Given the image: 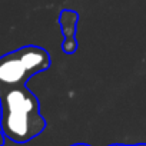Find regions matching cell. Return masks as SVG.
Wrapping results in <instances>:
<instances>
[{
  "mask_svg": "<svg viewBox=\"0 0 146 146\" xmlns=\"http://www.w3.org/2000/svg\"><path fill=\"white\" fill-rule=\"evenodd\" d=\"M78 19L79 15L75 10H62L59 22H60V27L64 36L62 49L64 53L72 54L75 53L78 49V42H76V25H78Z\"/></svg>",
  "mask_w": 146,
  "mask_h": 146,
  "instance_id": "3957f363",
  "label": "cell"
},
{
  "mask_svg": "<svg viewBox=\"0 0 146 146\" xmlns=\"http://www.w3.org/2000/svg\"><path fill=\"white\" fill-rule=\"evenodd\" d=\"M3 142H5V136H3V133H2V130H0V146L3 145Z\"/></svg>",
  "mask_w": 146,
  "mask_h": 146,
  "instance_id": "277c9868",
  "label": "cell"
},
{
  "mask_svg": "<svg viewBox=\"0 0 146 146\" xmlns=\"http://www.w3.org/2000/svg\"><path fill=\"white\" fill-rule=\"evenodd\" d=\"M44 127L39 99L27 86L0 90V130L5 137L25 143L40 135Z\"/></svg>",
  "mask_w": 146,
  "mask_h": 146,
  "instance_id": "6da1fadb",
  "label": "cell"
},
{
  "mask_svg": "<svg viewBox=\"0 0 146 146\" xmlns=\"http://www.w3.org/2000/svg\"><path fill=\"white\" fill-rule=\"evenodd\" d=\"M72 146H89V145H85V143H76V145H72Z\"/></svg>",
  "mask_w": 146,
  "mask_h": 146,
  "instance_id": "8992f818",
  "label": "cell"
},
{
  "mask_svg": "<svg viewBox=\"0 0 146 146\" xmlns=\"http://www.w3.org/2000/svg\"><path fill=\"white\" fill-rule=\"evenodd\" d=\"M113 146H130V145H113ZM132 146H146V145H132Z\"/></svg>",
  "mask_w": 146,
  "mask_h": 146,
  "instance_id": "5b68a950",
  "label": "cell"
},
{
  "mask_svg": "<svg viewBox=\"0 0 146 146\" xmlns=\"http://www.w3.org/2000/svg\"><path fill=\"white\" fill-rule=\"evenodd\" d=\"M50 54L43 47L27 44L0 56V90L26 86L27 80L50 67Z\"/></svg>",
  "mask_w": 146,
  "mask_h": 146,
  "instance_id": "7a4b0ae2",
  "label": "cell"
}]
</instances>
